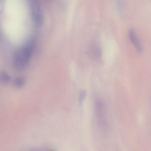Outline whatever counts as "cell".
I'll use <instances>...</instances> for the list:
<instances>
[{
    "label": "cell",
    "instance_id": "obj_6",
    "mask_svg": "<svg viewBox=\"0 0 151 151\" xmlns=\"http://www.w3.org/2000/svg\"><path fill=\"white\" fill-rule=\"evenodd\" d=\"M87 95V92L85 90H82L80 93L79 101L80 104L83 101Z\"/></svg>",
    "mask_w": 151,
    "mask_h": 151
},
{
    "label": "cell",
    "instance_id": "obj_4",
    "mask_svg": "<svg viewBox=\"0 0 151 151\" xmlns=\"http://www.w3.org/2000/svg\"><path fill=\"white\" fill-rule=\"evenodd\" d=\"M10 80V77L7 72L4 71L0 72V83L3 85H7Z\"/></svg>",
    "mask_w": 151,
    "mask_h": 151
},
{
    "label": "cell",
    "instance_id": "obj_7",
    "mask_svg": "<svg viewBox=\"0 0 151 151\" xmlns=\"http://www.w3.org/2000/svg\"><path fill=\"white\" fill-rule=\"evenodd\" d=\"M5 7V0H0V14L4 11Z\"/></svg>",
    "mask_w": 151,
    "mask_h": 151
},
{
    "label": "cell",
    "instance_id": "obj_1",
    "mask_svg": "<svg viewBox=\"0 0 151 151\" xmlns=\"http://www.w3.org/2000/svg\"><path fill=\"white\" fill-rule=\"evenodd\" d=\"M34 39L29 41L20 48L16 53L14 58V65L19 70H23L27 65L35 46Z\"/></svg>",
    "mask_w": 151,
    "mask_h": 151
},
{
    "label": "cell",
    "instance_id": "obj_5",
    "mask_svg": "<svg viewBox=\"0 0 151 151\" xmlns=\"http://www.w3.org/2000/svg\"><path fill=\"white\" fill-rule=\"evenodd\" d=\"M25 84L24 80L21 78H17L15 80L14 85L15 87L17 89L22 87Z\"/></svg>",
    "mask_w": 151,
    "mask_h": 151
},
{
    "label": "cell",
    "instance_id": "obj_2",
    "mask_svg": "<svg viewBox=\"0 0 151 151\" xmlns=\"http://www.w3.org/2000/svg\"><path fill=\"white\" fill-rule=\"evenodd\" d=\"M32 18L38 27L41 26L44 21L43 13L39 0H28Z\"/></svg>",
    "mask_w": 151,
    "mask_h": 151
},
{
    "label": "cell",
    "instance_id": "obj_3",
    "mask_svg": "<svg viewBox=\"0 0 151 151\" xmlns=\"http://www.w3.org/2000/svg\"><path fill=\"white\" fill-rule=\"evenodd\" d=\"M96 116L100 122H103L106 114V108L104 103L101 101L96 102L95 106Z\"/></svg>",
    "mask_w": 151,
    "mask_h": 151
}]
</instances>
